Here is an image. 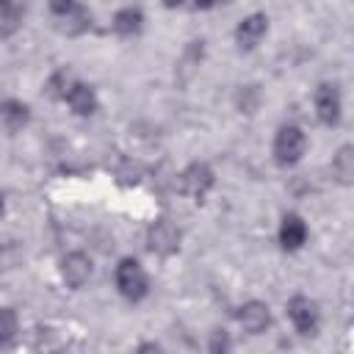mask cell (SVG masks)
<instances>
[{"label":"cell","mask_w":354,"mask_h":354,"mask_svg":"<svg viewBox=\"0 0 354 354\" xmlns=\"http://www.w3.org/2000/svg\"><path fill=\"white\" fill-rule=\"evenodd\" d=\"M22 25V6L17 0H0V36H11Z\"/></svg>","instance_id":"14"},{"label":"cell","mask_w":354,"mask_h":354,"mask_svg":"<svg viewBox=\"0 0 354 354\" xmlns=\"http://www.w3.org/2000/svg\"><path fill=\"white\" fill-rule=\"evenodd\" d=\"M72 6H75V0H50L53 14H58V17H64L66 11H72Z\"/></svg>","instance_id":"19"},{"label":"cell","mask_w":354,"mask_h":354,"mask_svg":"<svg viewBox=\"0 0 354 354\" xmlns=\"http://www.w3.org/2000/svg\"><path fill=\"white\" fill-rule=\"evenodd\" d=\"M180 3H183V0H163V6H166V8H177Z\"/></svg>","instance_id":"22"},{"label":"cell","mask_w":354,"mask_h":354,"mask_svg":"<svg viewBox=\"0 0 354 354\" xmlns=\"http://www.w3.org/2000/svg\"><path fill=\"white\" fill-rule=\"evenodd\" d=\"M61 277L69 288H83L91 277V257L83 254V252H69L64 260H61Z\"/></svg>","instance_id":"9"},{"label":"cell","mask_w":354,"mask_h":354,"mask_svg":"<svg viewBox=\"0 0 354 354\" xmlns=\"http://www.w3.org/2000/svg\"><path fill=\"white\" fill-rule=\"evenodd\" d=\"M19 332V318L11 307H0V343H11Z\"/></svg>","instance_id":"16"},{"label":"cell","mask_w":354,"mask_h":354,"mask_svg":"<svg viewBox=\"0 0 354 354\" xmlns=\"http://www.w3.org/2000/svg\"><path fill=\"white\" fill-rule=\"evenodd\" d=\"M72 83H75V77H72L66 69H58V72H55V75L47 80V94H50V97H58V100H64Z\"/></svg>","instance_id":"17"},{"label":"cell","mask_w":354,"mask_h":354,"mask_svg":"<svg viewBox=\"0 0 354 354\" xmlns=\"http://www.w3.org/2000/svg\"><path fill=\"white\" fill-rule=\"evenodd\" d=\"M315 113L324 124H337L340 113H343V100H340V88L337 83H321L315 91Z\"/></svg>","instance_id":"6"},{"label":"cell","mask_w":354,"mask_h":354,"mask_svg":"<svg viewBox=\"0 0 354 354\" xmlns=\"http://www.w3.org/2000/svg\"><path fill=\"white\" fill-rule=\"evenodd\" d=\"M64 19H69V25H66L69 33H80V30L88 28V14H86L80 6H72V11H66Z\"/></svg>","instance_id":"18"},{"label":"cell","mask_w":354,"mask_h":354,"mask_svg":"<svg viewBox=\"0 0 354 354\" xmlns=\"http://www.w3.org/2000/svg\"><path fill=\"white\" fill-rule=\"evenodd\" d=\"M307 241V224L299 213H285L279 224V246L285 252H299Z\"/></svg>","instance_id":"10"},{"label":"cell","mask_w":354,"mask_h":354,"mask_svg":"<svg viewBox=\"0 0 354 354\" xmlns=\"http://www.w3.org/2000/svg\"><path fill=\"white\" fill-rule=\"evenodd\" d=\"M238 324H241L243 332H249V335H263V332L271 326V310H268V304H266V301H257V299L241 304V310H238Z\"/></svg>","instance_id":"8"},{"label":"cell","mask_w":354,"mask_h":354,"mask_svg":"<svg viewBox=\"0 0 354 354\" xmlns=\"http://www.w3.org/2000/svg\"><path fill=\"white\" fill-rule=\"evenodd\" d=\"M116 288L127 301H141L149 293V279H147V271L141 268L138 260H133V257L119 260V266H116Z\"/></svg>","instance_id":"2"},{"label":"cell","mask_w":354,"mask_h":354,"mask_svg":"<svg viewBox=\"0 0 354 354\" xmlns=\"http://www.w3.org/2000/svg\"><path fill=\"white\" fill-rule=\"evenodd\" d=\"M224 348H230V340H227L224 332H216L213 340H210V351H224Z\"/></svg>","instance_id":"20"},{"label":"cell","mask_w":354,"mask_h":354,"mask_svg":"<svg viewBox=\"0 0 354 354\" xmlns=\"http://www.w3.org/2000/svg\"><path fill=\"white\" fill-rule=\"evenodd\" d=\"M3 207H6V202H3V194H0V216H3Z\"/></svg>","instance_id":"23"},{"label":"cell","mask_w":354,"mask_h":354,"mask_svg":"<svg viewBox=\"0 0 354 354\" xmlns=\"http://www.w3.org/2000/svg\"><path fill=\"white\" fill-rule=\"evenodd\" d=\"M288 318H290L293 329H296L299 335H304V337H310V335L318 332L321 315H318V304H315L310 296H301V293L293 296V299L288 301Z\"/></svg>","instance_id":"3"},{"label":"cell","mask_w":354,"mask_h":354,"mask_svg":"<svg viewBox=\"0 0 354 354\" xmlns=\"http://www.w3.org/2000/svg\"><path fill=\"white\" fill-rule=\"evenodd\" d=\"M266 30H268V17L266 14H249L235 28V44L241 50H254L263 41Z\"/></svg>","instance_id":"7"},{"label":"cell","mask_w":354,"mask_h":354,"mask_svg":"<svg viewBox=\"0 0 354 354\" xmlns=\"http://www.w3.org/2000/svg\"><path fill=\"white\" fill-rule=\"evenodd\" d=\"M144 28V14L136 6H124L113 14V30L119 36H138Z\"/></svg>","instance_id":"13"},{"label":"cell","mask_w":354,"mask_h":354,"mask_svg":"<svg viewBox=\"0 0 354 354\" xmlns=\"http://www.w3.org/2000/svg\"><path fill=\"white\" fill-rule=\"evenodd\" d=\"M332 174H335L343 185L351 183V177H354V149H351L348 144L337 149V155H335V160H332Z\"/></svg>","instance_id":"15"},{"label":"cell","mask_w":354,"mask_h":354,"mask_svg":"<svg viewBox=\"0 0 354 354\" xmlns=\"http://www.w3.org/2000/svg\"><path fill=\"white\" fill-rule=\"evenodd\" d=\"M304 147H307V136L299 124L288 122V124H279L277 136H274V160L279 166H296L304 155Z\"/></svg>","instance_id":"1"},{"label":"cell","mask_w":354,"mask_h":354,"mask_svg":"<svg viewBox=\"0 0 354 354\" xmlns=\"http://www.w3.org/2000/svg\"><path fill=\"white\" fill-rule=\"evenodd\" d=\"M216 3H218V0H194V6H196V8H213Z\"/></svg>","instance_id":"21"},{"label":"cell","mask_w":354,"mask_h":354,"mask_svg":"<svg viewBox=\"0 0 354 354\" xmlns=\"http://www.w3.org/2000/svg\"><path fill=\"white\" fill-rule=\"evenodd\" d=\"M147 246L152 254L169 257L180 249V230L169 221V218H158L149 230H147Z\"/></svg>","instance_id":"5"},{"label":"cell","mask_w":354,"mask_h":354,"mask_svg":"<svg viewBox=\"0 0 354 354\" xmlns=\"http://www.w3.org/2000/svg\"><path fill=\"white\" fill-rule=\"evenodd\" d=\"M28 122H30V108H28L25 102H19V100H6V102H0V124H3L6 130L17 133V130H22Z\"/></svg>","instance_id":"12"},{"label":"cell","mask_w":354,"mask_h":354,"mask_svg":"<svg viewBox=\"0 0 354 354\" xmlns=\"http://www.w3.org/2000/svg\"><path fill=\"white\" fill-rule=\"evenodd\" d=\"M213 188V169L207 163H191L180 174V191L191 196L194 202H202L207 191Z\"/></svg>","instance_id":"4"},{"label":"cell","mask_w":354,"mask_h":354,"mask_svg":"<svg viewBox=\"0 0 354 354\" xmlns=\"http://www.w3.org/2000/svg\"><path fill=\"white\" fill-rule=\"evenodd\" d=\"M64 100L69 102V108H72L77 116H91V113L97 111V94H94V88H91L88 83L75 80V83L69 86V91H66Z\"/></svg>","instance_id":"11"}]
</instances>
